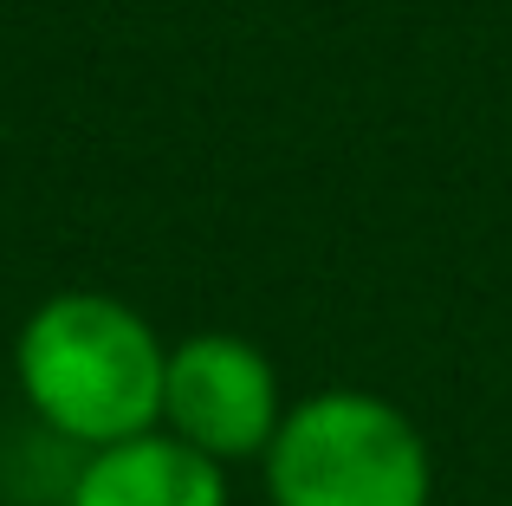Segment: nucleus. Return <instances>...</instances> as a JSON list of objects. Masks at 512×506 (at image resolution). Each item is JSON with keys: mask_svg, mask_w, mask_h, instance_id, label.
<instances>
[{"mask_svg": "<svg viewBox=\"0 0 512 506\" xmlns=\"http://www.w3.org/2000/svg\"><path fill=\"white\" fill-rule=\"evenodd\" d=\"M65 506H227V468L156 422L124 442L85 448Z\"/></svg>", "mask_w": 512, "mask_h": 506, "instance_id": "obj_4", "label": "nucleus"}, {"mask_svg": "<svg viewBox=\"0 0 512 506\" xmlns=\"http://www.w3.org/2000/svg\"><path fill=\"white\" fill-rule=\"evenodd\" d=\"M273 506H428L435 455L422 422L376 390H312L286 403L260 455Z\"/></svg>", "mask_w": 512, "mask_h": 506, "instance_id": "obj_2", "label": "nucleus"}, {"mask_svg": "<svg viewBox=\"0 0 512 506\" xmlns=\"http://www.w3.org/2000/svg\"><path fill=\"white\" fill-rule=\"evenodd\" d=\"M169 344L117 292H52L13 331V383L52 435L104 448L163 422Z\"/></svg>", "mask_w": 512, "mask_h": 506, "instance_id": "obj_1", "label": "nucleus"}, {"mask_svg": "<svg viewBox=\"0 0 512 506\" xmlns=\"http://www.w3.org/2000/svg\"><path fill=\"white\" fill-rule=\"evenodd\" d=\"M286 396H279V370L240 331H195V338L169 344L163 370V429L201 448L208 461H260L266 442L279 435Z\"/></svg>", "mask_w": 512, "mask_h": 506, "instance_id": "obj_3", "label": "nucleus"}]
</instances>
